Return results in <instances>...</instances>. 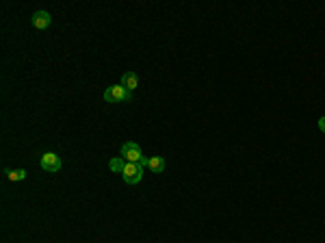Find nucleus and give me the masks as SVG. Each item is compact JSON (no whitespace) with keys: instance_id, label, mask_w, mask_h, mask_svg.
<instances>
[{"instance_id":"nucleus-1","label":"nucleus","mask_w":325,"mask_h":243,"mask_svg":"<svg viewBox=\"0 0 325 243\" xmlns=\"http://www.w3.org/2000/svg\"><path fill=\"white\" fill-rule=\"evenodd\" d=\"M120 156L122 159H126V163H141L146 156L141 154V148H139V143H134V141H126L122 146L120 150Z\"/></svg>"},{"instance_id":"nucleus-2","label":"nucleus","mask_w":325,"mask_h":243,"mask_svg":"<svg viewBox=\"0 0 325 243\" xmlns=\"http://www.w3.org/2000/svg\"><path fill=\"white\" fill-rule=\"evenodd\" d=\"M104 100L106 102H124V100H130V91L124 87V85H110V87H106V91H104Z\"/></svg>"},{"instance_id":"nucleus-3","label":"nucleus","mask_w":325,"mask_h":243,"mask_svg":"<svg viewBox=\"0 0 325 243\" xmlns=\"http://www.w3.org/2000/svg\"><path fill=\"white\" fill-rule=\"evenodd\" d=\"M122 176L128 185H136V182H141V178H143V165H139V163H126Z\"/></svg>"},{"instance_id":"nucleus-4","label":"nucleus","mask_w":325,"mask_h":243,"mask_svg":"<svg viewBox=\"0 0 325 243\" xmlns=\"http://www.w3.org/2000/svg\"><path fill=\"white\" fill-rule=\"evenodd\" d=\"M42 169L44 172H50V174H54L61 169V159L54 154V152H46L42 156Z\"/></svg>"},{"instance_id":"nucleus-5","label":"nucleus","mask_w":325,"mask_h":243,"mask_svg":"<svg viewBox=\"0 0 325 243\" xmlns=\"http://www.w3.org/2000/svg\"><path fill=\"white\" fill-rule=\"evenodd\" d=\"M30 22H32V26H35V29L46 31L52 24V16H50L48 11H35V13H32V18H30Z\"/></svg>"},{"instance_id":"nucleus-6","label":"nucleus","mask_w":325,"mask_h":243,"mask_svg":"<svg viewBox=\"0 0 325 243\" xmlns=\"http://www.w3.org/2000/svg\"><path fill=\"white\" fill-rule=\"evenodd\" d=\"M122 85H124V87H126L128 91H134L136 85H139V78H136L134 72H126V74L122 76Z\"/></svg>"},{"instance_id":"nucleus-7","label":"nucleus","mask_w":325,"mask_h":243,"mask_svg":"<svg viewBox=\"0 0 325 243\" xmlns=\"http://www.w3.org/2000/svg\"><path fill=\"white\" fill-rule=\"evenodd\" d=\"M146 167H150L156 174H160V172H165V159H162V156H152V159H148Z\"/></svg>"},{"instance_id":"nucleus-8","label":"nucleus","mask_w":325,"mask_h":243,"mask_svg":"<svg viewBox=\"0 0 325 243\" xmlns=\"http://www.w3.org/2000/svg\"><path fill=\"white\" fill-rule=\"evenodd\" d=\"M108 167H110V172L122 174V172H124V167H126V159H122V156H115V159H110V161H108Z\"/></svg>"},{"instance_id":"nucleus-9","label":"nucleus","mask_w":325,"mask_h":243,"mask_svg":"<svg viewBox=\"0 0 325 243\" xmlns=\"http://www.w3.org/2000/svg\"><path fill=\"white\" fill-rule=\"evenodd\" d=\"M6 176H9L11 182L16 180H24L26 178V169H13V172H6Z\"/></svg>"},{"instance_id":"nucleus-10","label":"nucleus","mask_w":325,"mask_h":243,"mask_svg":"<svg viewBox=\"0 0 325 243\" xmlns=\"http://www.w3.org/2000/svg\"><path fill=\"white\" fill-rule=\"evenodd\" d=\"M318 128H321V130H323V133H325V115L321 117V120H318Z\"/></svg>"}]
</instances>
